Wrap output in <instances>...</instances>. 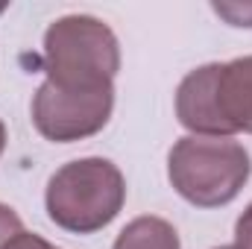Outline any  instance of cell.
Here are the masks:
<instances>
[{"mask_svg":"<svg viewBox=\"0 0 252 249\" xmlns=\"http://www.w3.org/2000/svg\"><path fill=\"white\" fill-rule=\"evenodd\" d=\"M176 118L193 135H252V56L208 62L179 82Z\"/></svg>","mask_w":252,"mask_h":249,"instance_id":"obj_1","label":"cell"},{"mask_svg":"<svg viewBox=\"0 0 252 249\" xmlns=\"http://www.w3.org/2000/svg\"><path fill=\"white\" fill-rule=\"evenodd\" d=\"M126 202V179L109 158H76L62 164L44 190L47 217L73 235L106 229Z\"/></svg>","mask_w":252,"mask_h":249,"instance_id":"obj_2","label":"cell"},{"mask_svg":"<svg viewBox=\"0 0 252 249\" xmlns=\"http://www.w3.org/2000/svg\"><path fill=\"white\" fill-rule=\"evenodd\" d=\"M250 153L232 138L185 135L167 153L170 185L196 208L229 205L250 182Z\"/></svg>","mask_w":252,"mask_h":249,"instance_id":"obj_3","label":"cell"},{"mask_svg":"<svg viewBox=\"0 0 252 249\" xmlns=\"http://www.w3.org/2000/svg\"><path fill=\"white\" fill-rule=\"evenodd\" d=\"M121 44L115 30L94 15H64L44 32V73L62 88H91L115 82Z\"/></svg>","mask_w":252,"mask_h":249,"instance_id":"obj_4","label":"cell"},{"mask_svg":"<svg viewBox=\"0 0 252 249\" xmlns=\"http://www.w3.org/2000/svg\"><path fill=\"white\" fill-rule=\"evenodd\" d=\"M115 109V82L91 88H62L41 82L32 97V126L53 144H70L97 135Z\"/></svg>","mask_w":252,"mask_h":249,"instance_id":"obj_5","label":"cell"},{"mask_svg":"<svg viewBox=\"0 0 252 249\" xmlns=\"http://www.w3.org/2000/svg\"><path fill=\"white\" fill-rule=\"evenodd\" d=\"M112 249H182V244L173 223H167L164 217L144 214L126 223Z\"/></svg>","mask_w":252,"mask_h":249,"instance_id":"obj_6","label":"cell"},{"mask_svg":"<svg viewBox=\"0 0 252 249\" xmlns=\"http://www.w3.org/2000/svg\"><path fill=\"white\" fill-rule=\"evenodd\" d=\"M211 9L232 27H252V3H211Z\"/></svg>","mask_w":252,"mask_h":249,"instance_id":"obj_7","label":"cell"},{"mask_svg":"<svg viewBox=\"0 0 252 249\" xmlns=\"http://www.w3.org/2000/svg\"><path fill=\"white\" fill-rule=\"evenodd\" d=\"M18 232H24V223H21L18 211L0 202V249L6 247V244H9Z\"/></svg>","mask_w":252,"mask_h":249,"instance_id":"obj_8","label":"cell"},{"mask_svg":"<svg viewBox=\"0 0 252 249\" xmlns=\"http://www.w3.org/2000/svg\"><path fill=\"white\" fill-rule=\"evenodd\" d=\"M235 247L238 249H252V202L244 208V214L235 223Z\"/></svg>","mask_w":252,"mask_h":249,"instance_id":"obj_9","label":"cell"},{"mask_svg":"<svg viewBox=\"0 0 252 249\" xmlns=\"http://www.w3.org/2000/svg\"><path fill=\"white\" fill-rule=\"evenodd\" d=\"M3 249H59V247H53L50 241H44L41 235H32V232H18L9 244Z\"/></svg>","mask_w":252,"mask_h":249,"instance_id":"obj_10","label":"cell"},{"mask_svg":"<svg viewBox=\"0 0 252 249\" xmlns=\"http://www.w3.org/2000/svg\"><path fill=\"white\" fill-rule=\"evenodd\" d=\"M3 150H6V126L0 121V156H3Z\"/></svg>","mask_w":252,"mask_h":249,"instance_id":"obj_11","label":"cell"},{"mask_svg":"<svg viewBox=\"0 0 252 249\" xmlns=\"http://www.w3.org/2000/svg\"><path fill=\"white\" fill-rule=\"evenodd\" d=\"M217 249H238V247H217Z\"/></svg>","mask_w":252,"mask_h":249,"instance_id":"obj_12","label":"cell"}]
</instances>
